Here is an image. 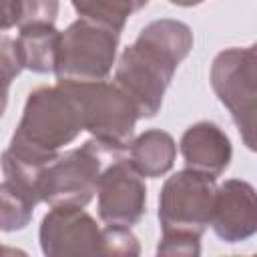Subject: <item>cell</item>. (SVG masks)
Here are the masks:
<instances>
[{"instance_id":"obj_1","label":"cell","mask_w":257,"mask_h":257,"mask_svg":"<svg viewBox=\"0 0 257 257\" xmlns=\"http://www.w3.org/2000/svg\"><path fill=\"white\" fill-rule=\"evenodd\" d=\"M193 48V32L181 20L149 22L118 56L114 84L135 102L139 118H151L163 104L177 66Z\"/></svg>"},{"instance_id":"obj_2","label":"cell","mask_w":257,"mask_h":257,"mask_svg":"<svg viewBox=\"0 0 257 257\" xmlns=\"http://www.w3.org/2000/svg\"><path fill=\"white\" fill-rule=\"evenodd\" d=\"M82 131L76 100L58 82L56 86H38L28 94L8 151L30 165L44 167Z\"/></svg>"},{"instance_id":"obj_3","label":"cell","mask_w":257,"mask_h":257,"mask_svg":"<svg viewBox=\"0 0 257 257\" xmlns=\"http://www.w3.org/2000/svg\"><path fill=\"white\" fill-rule=\"evenodd\" d=\"M118 157H122L120 151H114L96 139L86 141L78 149L58 153L44 165L38 177V201L48 203L50 207H86L96 195L102 169Z\"/></svg>"},{"instance_id":"obj_4","label":"cell","mask_w":257,"mask_h":257,"mask_svg":"<svg viewBox=\"0 0 257 257\" xmlns=\"http://www.w3.org/2000/svg\"><path fill=\"white\" fill-rule=\"evenodd\" d=\"M76 100L82 126L92 139L124 153L133 141L139 112L128 94L114 82L104 80H58Z\"/></svg>"},{"instance_id":"obj_5","label":"cell","mask_w":257,"mask_h":257,"mask_svg":"<svg viewBox=\"0 0 257 257\" xmlns=\"http://www.w3.org/2000/svg\"><path fill=\"white\" fill-rule=\"evenodd\" d=\"M118 32L78 18L60 32L54 74L58 80H104L116 60Z\"/></svg>"},{"instance_id":"obj_6","label":"cell","mask_w":257,"mask_h":257,"mask_svg":"<svg viewBox=\"0 0 257 257\" xmlns=\"http://www.w3.org/2000/svg\"><path fill=\"white\" fill-rule=\"evenodd\" d=\"M215 195V177L189 167L171 175L159 195V223L163 233L201 237L211 223Z\"/></svg>"},{"instance_id":"obj_7","label":"cell","mask_w":257,"mask_h":257,"mask_svg":"<svg viewBox=\"0 0 257 257\" xmlns=\"http://www.w3.org/2000/svg\"><path fill=\"white\" fill-rule=\"evenodd\" d=\"M255 46L221 50L211 64V86L231 112L247 149H255Z\"/></svg>"},{"instance_id":"obj_8","label":"cell","mask_w":257,"mask_h":257,"mask_svg":"<svg viewBox=\"0 0 257 257\" xmlns=\"http://www.w3.org/2000/svg\"><path fill=\"white\" fill-rule=\"evenodd\" d=\"M96 197L98 217L102 219V223L112 227L131 229L147 211L145 179L124 157L110 161L102 169L96 185Z\"/></svg>"},{"instance_id":"obj_9","label":"cell","mask_w":257,"mask_h":257,"mask_svg":"<svg viewBox=\"0 0 257 257\" xmlns=\"http://www.w3.org/2000/svg\"><path fill=\"white\" fill-rule=\"evenodd\" d=\"M40 247L48 257L104 253L102 229L84 207H52L40 223Z\"/></svg>"},{"instance_id":"obj_10","label":"cell","mask_w":257,"mask_h":257,"mask_svg":"<svg viewBox=\"0 0 257 257\" xmlns=\"http://www.w3.org/2000/svg\"><path fill=\"white\" fill-rule=\"evenodd\" d=\"M215 235L227 243H239L255 235V189L247 181L229 179L217 187L213 217L209 223Z\"/></svg>"},{"instance_id":"obj_11","label":"cell","mask_w":257,"mask_h":257,"mask_svg":"<svg viewBox=\"0 0 257 257\" xmlns=\"http://www.w3.org/2000/svg\"><path fill=\"white\" fill-rule=\"evenodd\" d=\"M181 155L189 169L205 173L209 177H219L231 163V141L229 137L209 120L191 124L179 143Z\"/></svg>"},{"instance_id":"obj_12","label":"cell","mask_w":257,"mask_h":257,"mask_svg":"<svg viewBox=\"0 0 257 257\" xmlns=\"http://www.w3.org/2000/svg\"><path fill=\"white\" fill-rule=\"evenodd\" d=\"M126 151L128 163L135 167V171L151 179L171 171L177 157V145L173 137L161 128L145 131L143 135L131 141Z\"/></svg>"},{"instance_id":"obj_13","label":"cell","mask_w":257,"mask_h":257,"mask_svg":"<svg viewBox=\"0 0 257 257\" xmlns=\"http://www.w3.org/2000/svg\"><path fill=\"white\" fill-rule=\"evenodd\" d=\"M58 40H60V32L54 28V24L20 26L16 46L22 58V66L32 72L54 70Z\"/></svg>"},{"instance_id":"obj_14","label":"cell","mask_w":257,"mask_h":257,"mask_svg":"<svg viewBox=\"0 0 257 257\" xmlns=\"http://www.w3.org/2000/svg\"><path fill=\"white\" fill-rule=\"evenodd\" d=\"M149 0H72L80 18L108 26L114 32H122L131 14L147 6Z\"/></svg>"},{"instance_id":"obj_15","label":"cell","mask_w":257,"mask_h":257,"mask_svg":"<svg viewBox=\"0 0 257 257\" xmlns=\"http://www.w3.org/2000/svg\"><path fill=\"white\" fill-rule=\"evenodd\" d=\"M22 68L24 66H22V58H20L16 40L6 34H0V118L8 104L10 84L20 74Z\"/></svg>"},{"instance_id":"obj_16","label":"cell","mask_w":257,"mask_h":257,"mask_svg":"<svg viewBox=\"0 0 257 257\" xmlns=\"http://www.w3.org/2000/svg\"><path fill=\"white\" fill-rule=\"evenodd\" d=\"M104 239V255H139L141 245L139 239L131 233L128 227H112L106 225L102 229Z\"/></svg>"},{"instance_id":"obj_17","label":"cell","mask_w":257,"mask_h":257,"mask_svg":"<svg viewBox=\"0 0 257 257\" xmlns=\"http://www.w3.org/2000/svg\"><path fill=\"white\" fill-rule=\"evenodd\" d=\"M58 16V0H20V26L54 24Z\"/></svg>"},{"instance_id":"obj_18","label":"cell","mask_w":257,"mask_h":257,"mask_svg":"<svg viewBox=\"0 0 257 257\" xmlns=\"http://www.w3.org/2000/svg\"><path fill=\"white\" fill-rule=\"evenodd\" d=\"M201 237L189 233H163L157 253L159 255H177V257H195L201 253Z\"/></svg>"},{"instance_id":"obj_19","label":"cell","mask_w":257,"mask_h":257,"mask_svg":"<svg viewBox=\"0 0 257 257\" xmlns=\"http://www.w3.org/2000/svg\"><path fill=\"white\" fill-rule=\"evenodd\" d=\"M20 22V0H0V32L18 26Z\"/></svg>"},{"instance_id":"obj_20","label":"cell","mask_w":257,"mask_h":257,"mask_svg":"<svg viewBox=\"0 0 257 257\" xmlns=\"http://www.w3.org/2000/svg\"><path fill=\"white\" fill-rule=\"evenodd\" d=\"M169 2H173V4H177V6H197V4H201L203 0H169Z\"/></svg>"}]
</instances>
